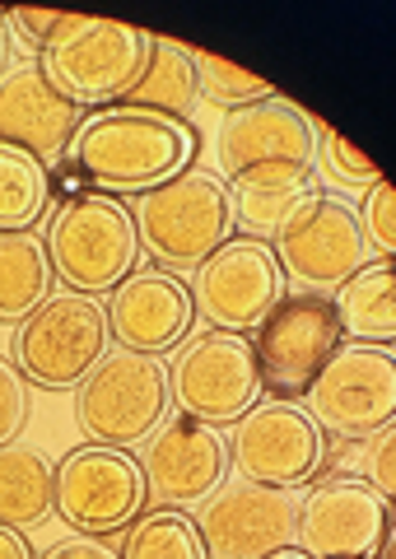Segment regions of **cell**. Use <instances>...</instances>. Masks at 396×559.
<instances>
[{
  "instance_id": "obj_8",
  "label": "cell",
  "mask_w": 396,
  "mask_h": 559,
  "mask_svg": "<svg viewBox=\"0 0 396 559\" xmlns=\"http://www.w3.org/2000/svg\"><path fill=\"white\" fill-rule=\"evenodd\" d=\"M308 396V419L336 439H369L396 419V355L392 345H340L322 364Z\"/></svg>"
},
{
  "instance_id": "obj_3",
  "label": "cell",
  "mask_w": 396,
  "mask_h": 559,
  "mask_svg": "<svg viewBox=\"0 0 396 559\" xmlns=\"http://www.w3.org/2000/svg\"><path fill=\"white\" fill-rule=\"evenodd\" d=\"M47 261L51 275L71 294H112L127 275L141 271V238L131 210L117 197L84 191L51 210L47 219Z\"/></svg>"
},
{
  "instance_id": "obj_26",
  "label": "cell",
  "mask_w": 396,
  "mask_h": 559,
  "mask_svg": "<svg viewBox=\"0 0 396 559\" xmlns=\"http://www.w3.org/2000/svg\"><path fill=\"white\" fill-rule=\"evenodd\" d=\"M117 559H211V555H205L196 522L182 509H154L127 527L122 555Z\"/></svg>"
},
{
  "instance_id": "obj_13",
  "label": "cell",
  "mask_w": 396,
  "mask_h": 559,
  "mask_svg": "<svg viewBox=\"0 0 396 559\" xmlns=\"http://www.w3.org/2000/svg\"><path fill=\"white\" fill-rule=\"evenodd\" d=\"M295 527H299L295 489H275L256 480L215 489L196 518V532L211 559H266L275 550L295 546Z\"/></svg>"
},
{
  "instance_id": "obj_1",
  "label": "cell",
  "mask_w": 396,
  "mask_h": 559,
  "mask_svg": "<svg viewBox=\"0 0 396 559\" xmlns=\"http://www.w3.org/2000/svg\"><path fill=\"white\" fill-rule=\"evenodd\" d=\"M196 150L201 140L192 121L131 108V103L89 112L65 145V154L103 197H145V191L173 182L196 164Z\"/></svg>"
},
{
  "instance_id": "obj_16",
  "label": "cell",
  "mask_w": 396,
  "mask_h": 559,
  "mask_svg": "<svg viewBox=\"0 0 396 559\" xmlns=\"http://www.w3.org/2000/svg\"><path fill=\"white\" fill-rule=\"evenodd\" d=\"M141 471L159 509H192V503H205L224 485L229 443H224L215 425H201L192 415H173L159 433H149Z\"/></svg>"
},
{
  "instance_id": "obj_32",
  "label": "cell",
  "mask_w": 396,
  "mask_h": 559,
  "mask_svg": "<svg viewBox=\"0 0 396 559\" xmlns=\"http://www.w3.org/2000/svg\"><path fill=\"white\" fill-rule=\"evenodd\" d=\"M61 20H65V14H57V10H10V14H5V24L20 33L28 47H38V51L47 47V38L57 33Z\"/></svg>"
},
{
  "instance_id": "obj_22",
  "label": "cell",
  "mask_w": 396,
  "mask_h": 559,
  "mask_svg": "<svg viewBox=\"0 0 396 559\" xmlns=\"http://www.w3.org/2000/svg\"><path fill=\"white\" fill-rule=\"evenodd\" d=\"M51 261L38 234H0V322H24L51 299Z\"/></svg>"
},
{
  "instance_id": "obj_5",
  "label": "cell",
  "mask_w": 396,
  "mask_h": 559,
  "mask_svg": "<svg viewBox=\"0 0 396 559\" xmlns=\"http://www.w3.org/2000/svg\"><path fill=\"white\" fill-rule=\"evenodd\" d=\"M275 261L299 294H332L369 266V242L355 210L332 191H303L275 224Z\"/></svg>"
},
{
  "instance_id": "obj_18",
  "label": "cell",
  "mask_w": 396,
  "mask_h": 559,
  "mask_svg": "<svg viewBox=\"0 0 396 559\" xmlns=\"http://www.w3.org/2000/svg\"><path fill=\"white\" fill-rule=\"evenodd\" d=\"M103 312H108V331L117 336V345L159 359L187 341L196 304H192V289L178 275H168L159 266H141L112 289Z\"/></svg>"
},
{
  "instance_id": "obj_14",
  "label": "cell",
  "mask_w": 396,
  "mask_h": 559,
  "mask_svg": "<svg viewBox=\"0 0 396 559\" xmlns=\"http://www.w3.org/2000/svg\"><path fill=\"white\" fill-rule=\"evenodd\" d=\"M392 527V503L364 480H322L299 503L295 546L308 559H373Z\"/></svg>"
},
{
  "instance_id": "obj_12",
  "label": "cell",
  "mask_w": 396,
  "mask_h": 559,
  "mask_svg": "<svg viewBox=\"0 0 396 559\" xmlns=\"http://www.w3.org/2000/svg\"><path fill=\"white\" fill-rule=\"evenodd\" d=\"M280 299H285V275L271 242L262 238H229L219 252H211L196 266L192 304L211 322V331H233V336L256 331Z\"/></svg>"
},
{
  "instance_id": "obj_2",
  "label": "cell",
  "mask_w": 396,
  "mask_h": 559,
  "mask_svg": "<svg viewBox=\"0 0 396 559\" xmlns=\"http://www.w3.org/2000/svg\"><path fill=\"white\" fill-rule=\"evenodd\" d=\"M149 43L154 33L145 28L65 14L47 47L38 51V70L75 108H112L135 90V80L149 61Z\"/></svg>"
},
{
  "instance_id": "obj_23",
  "label": "cell",
  "mask_w": 396,
  "mask_h": 559,
  "mask_svg": "<svg viewBox=\"0 0 396 559\" xmlns=\"http://www.w3.org/2000/svg\"><path fill=\"white\" fill-rule=\"evenodd\" d=\"M51 499H57V466L38 448H0V522L24 532L51 513Z\"/></svg>"
},
{
  "instance_id": "obj_24",
  "label": "cell",
  "mask_w": 396,
  "mask_h": 559,
  "mask_svg": "<svg viewBox=\"0 0 396 559\" xmlns=\"http://www.w3.org/2000/svg\"><path fill=\"white\" fill-rule=\"evenodd\" d=\"M51 205V164L20 145H0V234H28Z\"/></svg>"
},
{
  "instance_id": "obj_6",
  "label": "cell",
  "mask_w": 396,
  "mask_h": 559,
  "mask_svg": "<svg viewBox=\"0 0 396 559\" xmlns=\"http://www.w3.org/2000/svg\"><path fill=\"white\" fill-rule=\"evenodd\" d=\"M168 369L135 349H112L98 359V369L80 382L75 419L103 448L145 443L159 419L168 415Z\"/></svg>"
},
{
  "instance_id": "obj_25",
  "label": "cell",
  "mask_w": 396,
  "mask_h": 559,
  "mask_svg": "<svg viewBox=\"0 0 396 559\" xmlns=\"http://www.w3.org/2000/svg\"><path fill=\"white\" fill-rule=\"evenodd\" d=\"M131 108H149L164 117H182L196 103V66L192 51L178 47L173 38H154L149 43V61L135 80V90L127 94Z\"/></svg>"
},
{
  "instance_id": "obj_28",
  "label": "cell",
  "mask_w": 396,
  "mask_h": 559,
  "mask_svg": "<svg viewBox=\"0 0 396 559\" xmlns=\"http://www.w3.org/2000/svg\"><path fill=\"white\" fill-rule=\"evenodd\" d=\"M313 164L336 187H377V182H383L377 164L364 159V154H359L350 140L340 135V131H332V127H317V154H313Z\"/></svg>"
},
{
  "instance_id": "obj_20",
  "label": "cell",
  "mask_w": 396,
  "mask_h": 559,
  "mask_svg": "<svg viewBox=\"0 0 396 559\" xmlns=\"http://www.w3.org/2000/svg\"><path fill=\"white\" fill-rule=\"evenodd\" d=\"M336 318L340 331L355 336L359 345H392L396 336V271L387 261H369L359 275H350L336 289Z\"/></svg>"
},
{
  "instance_id": "obj_9",
  "label": "cell",
  "mask_w": 396,
  "mask_h": 559,
  "mask_svg": "<svg viewBox=\"0 0 396 559\" xmlns=\"http://www.w3.org/2000/svg\"><path fill=\"white\" fill-rule=\"evenodd\" d=\"M149 499L141 457H131L127 448H71L57 462V499L51 509L61 513L65 527L75 536H108L122 532L141 518Z\"/></svg>"
},
{
  "instance_id": "obj_31",
  "label": "cell",
  "mask_w": 396,
  "mask_h": 559,
  "mask_svg": "<svg viewBox=\"0 0 396 559\" xmlns=\"http://www.w3.org/2000/svg\"><path fill=\"white\" fill-rule=\"evenodd\" d=\"M364 485H373L377 495H383L387 503H392V495H396V429L387 425V429H377V433H369V448H364Z\"/></svg>"
},
{
  "instance_id": "obj_7",
  "label": "cell",
  "mask_w": 396,
  "mask_h": 559,
  "mask_svg": "<svg viewBox=\"0 0 396 559\" xmlns=\"http://www.w3.org/2000/svg\"><path fill=\"white\" fill-rule=\"evenodd\" d=\"M108 312L84 294H57L14 331V369L38 388H80L108 355Z\"/></svg>"
},
{
  "instance_id": "obj_33",
  "label": "cell",
  "mask_w": 396,
  "mask_h": 559,
  "mask_svg": "<svg viewBox=\"0 0 396 559\" xmlns=\"http://www.w3.org/2000/svg\"><path fill=\"white\" fill-rule=\"evenodd\" d=\"M43 559H117V550L103 546V536H71V540H57Z\"/></svg>"
},
{
  "instance_id": "obj_15",
  "label": "cell",
  "mask_w": 396,
  "mask_h": 559,
  "mask_svg": "<svg viewBox=\"0 0 396 559\" xmlns=\"http://www.w3.org/2000/svg\"><path fill=\"white\" fill-rule=\"evenodd\" d=\"M326 457L322 429L308 419V411L289 406V401H266L252 406L233 429V466L243 480L295 489L317 476Z\"/></svg>"
},
{
  "instance_id": "obj_27",
  "label": "cell",
  "mask_w": 396,
  "mask_h": 559,
  "mask_svg": "<svg viewBox=\"0 0 396 559\" xmlns=\"http://www.w3.org/2000/svg\"><path fill=\"white\" fill-rule=\"evenodd\" d=\"M192 66H196V94H205L211 103H219V108H229V112L275 94L262 75H252V70L224 61V57H211V51H192Z\"/></svg>"
},
{
  "instance_id": "obj_34",
  "label": "cell",
  "mask_w": 396,
  "mask_h": 559,
  "mask_svg": "<svg viewBox=\"0 0 396 559\" xmlns=\"http://www.w3.org/2000/svg\"><path fill=\"white\" fill-rule=\"evenodd\" d=\"M0 559H38V555H33V546L24 540V532H14V527H5V522H0Z\"/></svg>"
},
{
  "instance_id": "obj_11",
  "label": "cell",
  "mask_w": 396,
  "mask_h": 559,
  "mask_svg": "<svg viewBox=\"0 0 396 559\" xmlns=\"http://www.w3.org/2000/svg\"><path fill=\"white\" fill-rule=\"evenodd\" d=\"M168 396L201 425H229V419L238 425L262 396L252 341L233 331H205L178 345L173 369H168Z\"/></svg>"
},
{
  "instance_id": "obj_30",
  "label": "cell",
  "mask_w": 396,
  "mask_h": 559,
  "mask_svg": "<svg viewBox=\"0 0 396 559\" xmlns=\"http://www.w3.org/2000/svg\"><path fill=\"white\" fill-rule=\"evenodd\" d=\"M24 419H28V388H24L20 369L0 359V448H10L20 439Z\"/></svg>"
},
{
  "instance_id": "obj_29",
  "label": "cell",
  "mask_w": 396,
  "mask_h": 559,
  "mask_svg": "<svg viewBox=\"0 0 396 559\" xmlns=\"http://www.w3.org/2000/svg\"><path fill=\"white\" fill-rule=\"evenodd\" d=\"M359 234H364L369 252L392 261V252H396V191H392L387 178L377 182V187H369L364 215H359Z\"/></svg>"
},
{
  "instance_id": "obj_19",
  "label": "cell",
  "mask_w": 396,
  "mask_h": 559,
  "mask_svg": "<svg viewBox=\"0 0 396 559\" xmlns=\"http://www.w3.org/2000/svg\"><path fill=\"white\" fill-rule=\"evenodd\" d=\"M80 131V108L43 80L38 66H20L0 80V145H20L47 164Z\"/></svg>"
},
{
  "instance_id": "obj_17",
  "label": "cell",
  "mask_w": 396,
  "mask_h": 559,
  "mask_svg": "<svg viewBox=\"0 0 396 559\" xmlns=\"http://www.w3.org/2000/svg\"><path fill=\"white\" fill-rule=\"evenodd\" d=\"M313 154H317L313 112H303L299 103H289L280 94L248 103V108H233L219 127V168L229 173V182L238 173L275 168V164L313 168Z\"/></svg>"
},
{
  "instance_id": "obj_10",
  "label": "cell",
  "mask_w": 396,
  "mask_h": 559,
  "mask_svg": "<svg viewBox=\"0 0 396 559\" xmlns=\"http://www.w3.org/2000/svg\"><path fill=\"white\" fill-rule=\"evenodd\" d=\"M340 318L326 294H295L280 299L266 322L256 326L252 355H256V378L275 401H295L313 388L322 364L340 349Z\"/></svg>"
},
{
  "instance_id": "obj_36",
  "label": "cell",
  "mask_w": 396,
  "mask_h": 559,
  "mask_svg": "<svg viewBox=\"0 0 396 559\" xmlns=\"http://www.w3.org/2000/svg\"><path fill=\"white\" fill-rule=\"evenodd\" d=\"M266 559H308L299 546H289V550H275V555H266Z\"/></svg>"
},
{
  "instance_id": "obj_35",
  "label": "cell",
  "mask_w": 396,
  "mask_h": 559,
  "mask_svg": "<svg viewBox=\"0 0 396 559\" xmlns=\"http://www.w3.org/2000/svg\"><path fill=\"white\" fill-rule=\"evenodd\" d=\"M373 555H377V559H396V532H392V527H387L383 540H377V550H373Z\"/></svg>"
},
{
  "instance_id": "obj_21",
  "label": "cell",
  "mask_w": 396,
  "mask_h": 559,
  "mask_svg": "<svg viewBox=\"0 0 396 559\" xmlns=\"http://www.w3.org/2000/svg\"><path fill=\"white\" fill-rule=\"evenodd\" d=\"M313 187V168H299V164H275V168H252V173H238L229 197H233V224H243L252 238L275 234V224L285 219V210L295 205L303 191Z\"/></svg>"
},
{
  "instance_id": "obj_37",
  "label": "cell",
  "mask_w": 396,
  "mask_h": 559,
  "mask_svg": "<svg viewBox=\"0 0 396 559\" xmlns=\"http://www.w3.org/2000/svg\"><path fill=\"white\" fill-rule=\"evenodd\" d=\"M5 51H10V43H5V10H0V66H5Z\"/></svg>"
},
{
  "instance_id": "obj_4",
  "label": "cell",
  "mask_w": 396,
  "mask_h": 559,
  "mask_svg": "<svg viewBox=\"0 0 396 559\" xmlns=\"http://www.w3.org/2000/svg\"><path fill=\"white\" fill-rule=\"evenodd\" d=\"M141 252L159 271H192L211 252H219L233 234V197L219 178L187 168L182 178L145 191L131 210Z\"/></svg>"
}]
</instances>
